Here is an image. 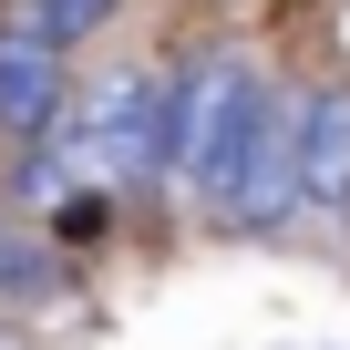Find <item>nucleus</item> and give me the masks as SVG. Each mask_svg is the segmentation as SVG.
I'll return each instance as SVG.
<instances>
[{"label": "nucleus", "mask_w": 350, "mask_h": 350, "mask_svg": "<svg viewBox=\"0 0 350 350\" xmlns=\"http://www.w3.org/2000/svg\"><path fill=\"white\" fill-rule=\"evenodd\" d=\"M72 124L31 154V196L62 186H134V175H165V72H103L83 83V103H62Z\"/></svg>", "instance_id": "obj_1"}, {"label": "nucleus", "mask_w": 350, "mask_h": 350, "mask_svg": "<svg viewBox=\"0 0 350 350\" xmlns=\"http://www.w3.org/2000/svg\"><path fill=\"white\" fill-rule=\"evenodd\" d=\"M288 186L299 206H350V93L340 83L288 103Z\"/></svg>", "instance_id": "obj_2"}, {"label": "nucleus", "mask_w": 350, "mask_h": 350, "mask_svg": "<svg viewBox=\"0 0 350 350\" xmlns=\"http://www.w3.org/2000/svg\"><path fill=\"white\" fill-rule=\"evenodd\" d=\"M72 103V62L31 31H0V134H52Z\"/></svg>", "instance_id": "obj_3"}, {"label": "nucleus", "mask_w": 350, "mask_h": 350, "mask_svg": "<svg viewBox=\"0 0 350 350\" xmlns=\"http://www.w3.org/2000/svg\"><path fill=\"white\" fill-rule=\"evenodd\" d=\"M113 11H124V0H31V21H21V31L52 42V52H72V42H93Z\"/></svg>", "instance_id": "obj_4"}, {"label": "nucleus", "mask_w": 350, "mask_h": 350, "mask_svg": "<svg viewBox=\"0 0 350 350\" xmlns=\"http://www.w3.org/2000/svg\"><path fill=\"white\" fill-rule=\"evenodd\" d=\"M31 278H42V258H21V237L0 227V288H31Z\"/></svg>", "instance_id": "obj_5"}, {"label": "nucleus", "mask_w": 350, "mask_h": 350, "mask_svg": "<svg viewBox=\"0 0 350 350\" xmlns=\"http://www.w3.org/2000/svg\"><path fill=\"white\" fill-rule=\"evenodd\" d=\"M0 350H21V340H11V329H0Z\"/></svg>", "instance_id": "obj_6"}]
</instances>
